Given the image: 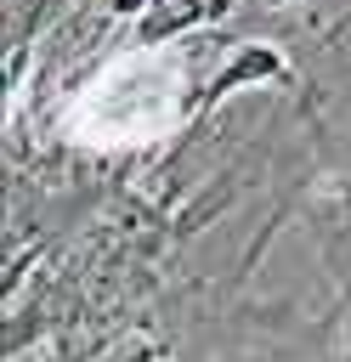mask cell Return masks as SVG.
Here are the masks:
<instances>
[{
    "label": "cell",
    "instance_id": "cell-1",
    "mask_svg": "<svg viewBox=\"0 0 351 362\" xmlns=\"http://www.w3.org/2000/svg\"><path fill=\"white\" fill-rule=\"evenodd\" d=\"M255 79H289V62H283L272 45H243V51L209 79V102L226 96V90H238V85H255Z\"/></svg>",
    "mask_w": 351,
    "mask_h": 362
},
{
    "label": "cell",
    "instance_id": "cell-2",
    "mask_svg": "<svg viewBox=\"0 0 351 362\" xmlns=\"http://www.w3.org/2000/svg\"><path fill=\"white\" fill-rule=\"evenodd\" d=\"M147 6L153 11L142 17V45H159L176 28H192V23H204L215 11V0H147Z\"/></svg>",
    "mask_w": 351,
    "mask_h": 362
},
{
    "label": "cell",
    "instance_id": "cell-3",
    "mask_svg": "<svg viewBox=\"0 0 351 362\" xmlns=\"http://www.w3.org/2000/svg\"><path fill=\"white\" fill-rule=\"evenodd\" d=\"M142 6H147V0H113V11H119V17H130V11H142Z\"/></svg>",
    "mask_w": 351,
    "mask_h": 362
}]
</instances>
